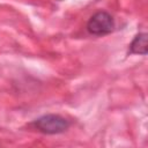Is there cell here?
I'll return each mask as SVG.
<instances>
[{"mask_svg":"<svg viewBox=\"0 0 148 148\" xmlns=\"http://www.w3.org/2000/svg\"><path fill=\"white\" fill-rule=\"evenodd\" d=\"M128 53L131 54H147V34L146 32H139L134 36L133 40L130 44Z\"/></svg>","mask_w":148,"mask_h":148,"instance_id":"3","label":"cell"},{"mask_svg":"<svg viewBox=\"0 0 148 148\" xmlns=\"http://www.w3.org/2000/svg\"><path fill=\"white\" fill-rule=\"evenodd\" d=\"M30 126L39 133L46 135H56L66 132L69 128L71 123L68 119H66L60 114L47 113L35 119L30 124Z\"/></svg>","mask_w":148,"mask_h":148,"instance_id":"1","label":"cell"},{"mask_svg":"<svg viewBox=\"0 0 148 148\" xmlns=\"http://www.w3.org/2000/svg\"><path fill=\"white\" fill-rule=\"evenodd\" d=\"M86 29L92 36L109 35L114 29V18L110 13L99 10L90 16L87 22Z\"/></svg>","mask_w":148,"mask_h":148,"instance_id":"2","label":"cell"}]
</instances>
